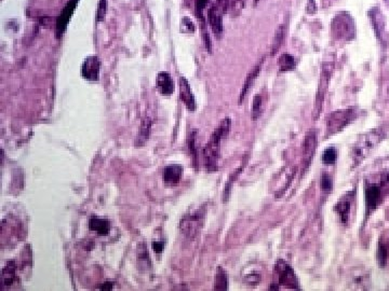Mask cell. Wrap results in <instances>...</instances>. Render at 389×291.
I'll use <instances>...</instances> for the list:
<instances>
[{"mask_svg":"<svg viewBox=\"0 0 389 291\" xmlns=\"http://www.w3.org/2000/svg\"><path fill=\"white\" fill-rule=\"evenodd\" d=\"M262 64H263V60L261 61V64H258L257 66L254 67V69L252 70V71L250 72V74H249V76L247 77V80H246V82H245V86H244V88H243V91H241V93H240L239 102H241V100H244V98H245L246 94L248 93L249 89L251 88L252 85H253V82H254V80L256 79V77H257V75H258V72L261 71Z\"/></svg>","mask_w":389,"mask_h":291,"instance_id":"cell-20","label":"cell"},{"mask_svg":"<svg viewBox=\"0 0 389 291\" xmlns=\"http://www.w3.org/2000/svg\"><path fill=\"white\" fill-rule=\"evenodd\" d=\"M338 159V152L334 148L325 149L322 153V162L325 165H333Z\"/></svg>","mask_w":389,"mask_h":291,"instance_id":"cell-26","label":"cell"},{"mask_svg":"<svg viewBox=\"0 0 389 291\" xmlns=\"http://www.w3.org/2000/svg\"><path fill=\"white\" fill-rule=\"evenodd\" d=\"M332 70H333V64L332 63H327V64L323 65L320 80H319V89H318V93H317V99H316V107H317L318 111L321 109L323 97H324V94H325V92H327V89H328V86H329V81H330Z\"/></svg>","mask_w":389,"mask_h":291,"instance_id":"cell-9","label":"cell"},{"mask_svg":"<svg viewBox=\"0 0 389 291\" xmlns=\"http://www.w3.org/2000/svg\"><path fill=\"white\" fill-rule=\"evenodd\" d=\"M219 2H222V0H219Z\"/></svg>","mask_w":389,"mask_h":291,"instance_id":"cell-36","label":"cell"},{"mask_svg":"<svg viewBox=\"0 0 389 291\" xmlns=\"http://www.w3.org/2000/svg\"><path fill=\"white\" fill-rule=\"evenodd\" d=\"M389 255V235L384 234L380 238V244L377 249V262L381 267H384L387 263V259Z\"/></svg>","mask_w":389,"mask_h":291,"instance_id":"cell-15","label":"cell"},{"mask_svg":"<svg viewBox=\"0 0 389 291\" xmlns=\"http://www.w3.org/2000/svg\"><path fill=\"white\" fill-rule=\"evenodd\" d=\"M101 61L98 56H88L81 66V76L88 81H98L100 79Z\"/></svg>","mask_w":389,"mask_h":291,"instance_id":"cell-8","label":"cell"},{"mask_svg":"<svg viewBox=\"0 0 389 291\" xmlns=\"http://www.w3.org/2000/svg\"><path fill=\"white\" fill-rule=\"evenodd\" d=\"M261 111H262V97L261 95H255L253 98V105H252L253 119H257L260 117Z\"/></svg>","mask_w":389,"mask_h":291,"instance_id":"cell-27","label":"cell"},{"mask_svg":"<svg viewBox=\"0 0 389 291\" xmlns=\"http://www.w3.org/2000/svg\"><path fill=\"white\" fill-rule=\"evenodd\" d=\"M333 186V182H332V179L329 175L327 174H323L322 175V178H321V188L322 190L324 191H330L332 189Z\"/></svg>","mask_w":389,"mask_h":291,"instance_id":"cell-29","label":"cell"},{"mask_svg":"<svg viewBox=\"0 0 389 291\" xmlns=\"http://www.w3.org/2000/svg\"><path fill=\"white\" fill-rule=\"evenodd\" d=\"M14 262H8L7 265L3 268V285L10 286L15 280L16 268Z\"/></svg>","mask_w":389,"mask_h":291,"instance_id":"cell-18","label":"cell"},{"mask_svg":"<svg viewBox=\"0 0 389 291\" xmlns=\"http://www.w3.org/2000/svg\"><path fill=\"white\" fill-rule=\"evenodd\" d=\"M106 9H107V4L106 0H100L99 3V9H98V20L101 22L105 18V15H106Z\"/></svg>","mask_w":389,"mask_h":291,"instance_id":"cell-28","label":"cell"},{"mask_svg":"<svg viewBox=\"0 0 389 291\" xmlns=\"http://www.w3.org/2000/svg\"><path fill=\"white\" fill-rule=\"evenodd\" d=\"M355 29L354 20L350 16L345 13L336 15L332 22V32L338 38H346L347 36L353 35Z\"/></svg>","mask_w":389,"mask_h":291,"instance_id":"cell-6","label":"cell"},{"mask_svg":"<svg viewBox=\"0 0 389 291\" xmlns=\"http://www.w3.org/2000/svg\"><path fill=\"white\" fill-rule=\"evenodd\" d=\"M157 89H158V91L162 95L169 96L173 94L175 90L174 81L169 72H165V71L159 72L158 77H157Z\"/></svg>","mask_w":389,"mask_h":291,"instance_id":"cell-12","label":"cell"},{"mask_svg":"<svg viewBox=\"0 0 389 291\" xmlns=\"http://www.w3.org/2000/svg\"><path fill=\"white\" fill-rule=\"evenodd\" d=\"M228 288V278L227 274L222 267L217 268L214 279V289L215 290H227Z\"/></svg>","mask_w":389,"mask_h":291,"instance_id":"cell-22","label":"cell"},{"mask_svg":"<svg viewBox=\"0 0 389 291\" xmlns=\"http://www.w3.org/2000/svg\"><path fill=\"white\" fill-rule=\"evenodd\" d=\"M356 118V111L353 109L338 110L332 112L328 117L327 121V132L330 135H333L342 131L345 127Z\"/></svg>","mask_w":389,"mask_h":291,"instance_id":"cell-5","label":"cell"},{"mask_svg":"<svg viewBox=\"0 0 389 291\" xmlns=\"http://www.w3.org/2000/svg\"><path fill=\"white\" fill-rule=\"evenodd\" d=\"M178 82H180V97H181V99L183 100L186 108L189 111H195L196 110V100H195V96L193 94L191 86H189L187 79L184 78V77H181L180 80H178Z\"/></svg>","mask_w":389,"mask_h":291,"instance_id":"cell-11","label":"cell"},{"mask_svg":"<svg viewBox=\"0 0 389 291\" xmlns=\"http://www.w3.org/2000/svg\"><path fill=\"white\" fill-rule=\"evenodd\" d=\"M317 4L316 0H308L306 4V12L308 14H314L317 12Z\"/></svg>","mask_w":389,"mask_h":291,"instance_id":"cell-31","label":"cell"},{"mask_svg":"<svg viewBox=\"0 0 389 291\" xmlns=\"http://www.w3.org/2000/svg\"><path fill=\"white\" fill-rule=\"evenodd\" d=\"M285 35H286V28H285V25L281 24V25L278 26V28L276 30V34H275L274 41H272V48H271V54L272 55L276 54V52L281 47V45L283 43V39H285Z\"/></svg>","mask_w":389,"mask_h":291,"instance_id":"cell-24","label":"cell"},{"mask_svg":"<svg viewBox=\"0 0 389 291\" xmlns=\"http://www.w3.org/2000/svg\"><path fill=\"white\" fill-rule=\"evenodd\" d=\"M255 2H258V0H255Z\"/></svg>","mask_w":389,"mask_h":291,"instance_id":"cell-35","label":"cell"},{"mask_svg":"<svg viewBox=\"0 0 389 291\" xmlns=\"http://www.w3.org/2000/svg\"><path fill=\"white\" fill-rule=\"evenodd\" d=\"M152 128V120L150 118H145L142 122L140 135H139V144H142L150 136V132Z\"/></svg>","mask_w":389,"mask_h":291,"instance_id":"cell-25","label":"cell"},{"mask_svg":"<svg viewBox=\"0 0 389 291\" xmlns=\"http://www.w3.org/2000/svg\"><path fill=\"white\" fill-rule=\"evenodd\" d=\"M370 18L373 25V28L375 30V33L377 36H381L384 33L385 29V19L383 14L380 12V10H377L376 8H373L370 11Z\"/></svg>","mask_w":389,"mask_h":291,"instance_id":"cell-17","label":"cell"},{"mask_svg":"<svg viewBox=\"0 0 389 291\" xmlns=\"http://www.w3.org/2000/svg\"><path fill=\"white\" fill-rule=\"evenodd\" d=\"M230 124H231V121L229 118L223 119L222 121H220L218 128L215 129V131L211 135V137H210L209 142L203 148L205 164H206V169L209 172L217 171L220 140H222L225 136H227V134L229 133V130H230Z\"/></svg>","mask_w":389,"mask_h":291,"instance_id":"cell-1","label":"cell"},{"mask_svg":"<svg viewBox=\"0 0 389 291\" xmlns=\"http://www.w3.org/2000/svg\"><path fill=\"white\" fill-rule=\"evenodd\" d=\"M78 4V0H69L65 8L63 9L62 14L59 16L58 22H57V36L61 37L63 33L65 32L66 26L69 22L70 16L72 15L73 11H75V8Z\"/></svg>","mask_w":389,"mask_h":291,"instance_id":"cell-10","label":"cell"},{"mask_svg":"<svg viewBox=\"0 0 389 291\" xmlns=\"http://www.w3.org/2000/svg\"><path fill=\"white\" fill-rule=\"evenodd\" d=\"M275 271L277 273L278 282H279L280 285L292 288V289H299L300 288L298 277H297L295 273H294L293 268L289 264L285 263L283 261H279L276 264Z\"/></svg>","mask_w":389,"mask_h":291,"instance_id":"cell-7","label":"cell"},{"mask_svg":"<svg viewBox=\"0 0 389 291\" xmlns=\"http://www.w3.org/2000/svg\"><path fill=\"white\" fill-rule=\"evenodd\" d=\"M181 26H182V30H183L185 27L187 28V32H186V33H194V32H195V25H194L193 20H192L191 18L184 17V18L182 19V24H181Z\"/></svg>","mask_w":389,"mask_h":291,"instance_id":"cell-30","label":"cell"},{"mask_svg":"<svg viewBox=\"0 0 389 291\" xmlns=\"http://www.w3.org/2000/svg\"><path fill=\"white\" fill-rule=\"evenodd\" d=\"M350 201L348 200H342L338 204L335 205V212L338 213L341 217V220L343 223H347L349 220V215H350Z\"/></svg>","mask_w":389,"mask_h":291,"instance_id":"cell-19","label":"cell"},{"mask_svg":"<svg viewBox=\"0 0 389 291\" xmlns=\"http://www.w3.org/2000/svg\"><path fill=\"white\" fill-rule=\"evenodd\" d=\"M208 17H209V23H210V26H211L213 34L219 37L223 33V18H222V14H220L219 10L216 6H212L209 9Z\"/></svg>","mask_w":389,"mask_h":291,"instance_id":"cell-14","label":"cell"},{"mask_svg":"<svg viewBox=\"0 0 389 291\" xmlns=\"http://www.w3.org/2000/svg\"><path fill=\"white\" fill-rule=\"evenodd\" d=\"M164 243L163 242H154L153 243V249L156 254H161L163 251Z\"/></svg>","mask_w":389,"mask_h":291,"instance_id":"cell-32","label":"cell"},{"mask_svg":"<svg viewBox=\"0 0 389 291\" xmlns=\"http://www.w3.org/2000/svg\"><path fill=\"white\" fill-rule=\"evenodd\" d=\"M205 215V209H200L184 216L180 222V228L182 233L189 238L195 237L200 232L201 227L203 226Z\"/></svg>","mask_w":389,"mask_h":291,"instance_id":"cell-4","label":"cell"},{"mask_svg":"<svg viewBox=\"0 0 389 291\" xmlns=\"http://www.w3.org/2000/svg\"><path fill=\"white\" fill-rule=\"evenodd\" d=\"M385 134L382 130L378 129L372 130L361 135L350 150V158L355 168L357 165H359L365 158L369 157L370 153L376 148V146L383 140Z\"/></svg>","mask_w":389,"mask_h":291,"instance_id":"cell-2","label":"cell"},{"mask_svg":"<svg viewBox=\"0 0 389 291\" xmlns=\"http://www.w3.org/2000/svg\"><path fill=\"white\" fill-rule=\"evenodd\" d=\"M389 184V175H385L381 182L367 183L365 188V207L366 216H369L376 207L380 205L385 193V189Z\"/></svg>","mask_w":389,"mask_h":291,"instance_id":"cell-3","label":"cell"},{"mask_svg":"<svg viewBox=\"0 0 389 291\" xmlns=\"http://www.w3.org/2000/svg\"><path fill=\"white\" fill-rule=\"evenodd\" d=\"M314 149H316V135H314V133L310 132L307 134L306 139H305V143H304L305 155H306L308 159L312 158Z\"/></svg>","mask_w":389,"mask_h":291,"instance_id":"cell-23","label":"cell"},{"mask_svg":"<svg viewBox=\"0 0 389 291\" xmlns=\"http://www.w3.org/2000/svg\"><path fill=\"white\" fill-rule=\"evenodd\" d=\"M113 288H114V283H112V282H106V283L100 285V287H99V289H101V290H112Z\"/></svg>","mask_w":389,"mask_h":291,"instance_id":"cell-33","label":"cell"},{"mask_svg":"<svg viewBox=\"0 0 389 291\" xmlns=\"http://www.w3.org/2000/svg\"><path fill=\"white\" fill-rule=\"evenodd\" d=\"M388 94H389V89H388Z\"/></svg>","mask_w":389,"mask_h":291,"instance_id":"cell-34","label":"cell"},{"mask_svg":"<svg viewBox=\"0 0 389 291\" xmlns=\"http://www.w3.org/2000/svg\"><path fill=\"white\" fill-rule=\"evenodd\" d=\"M278 66L280 71L285 72V71H292L295 69L297 63H295V58H294L290 54H282L279 57L278 60Z\"/></svg>","mask_w":389,"mask_h":291,"instance_id":"cell-21","label":"cell"},{"mask_svg":"<svg viewBox=\"0 0 389 291\" xmlns=\"http://www.w3.org/2000/svg\"><path fill=\"white\" fill-rule=\"evenodd\" d=\"M89 228L91 231L97 232L101 236H106L110 231V222L106 219L91 218L89 221Z\"/></svg>","mask_w":389,"mask_h":291,"instance_id":"cell-16","label":"cell"},{"mask_svg":"<svg viewBox=\"0 0 389 291\" xmlns=\"http://www.w3.org/2000/svg\"><path fill=\"white\" fill-rule=\"evenodd\" d=\"M183 168L180 165H170L166 166L162 173L163 182L168 185H175L181 181L183 176Z\"/></svg>","mask_w":389,"mask_h":291,"instance_id":"cell-13","label":"cell"}]
</instances>
